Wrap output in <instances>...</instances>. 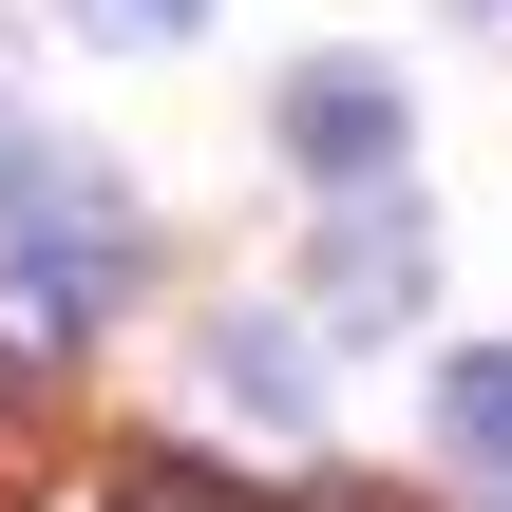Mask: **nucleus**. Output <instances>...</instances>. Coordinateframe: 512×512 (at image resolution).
I'll return each mask as SVG.
<instances>
[{"instance_id":"obj_8","label":"nucleus","mask_w":512,"mask_h":512,"mask_svg":"<svg viewBox=\"0 0 512 512\" xmlns=\"http://www.w3.org/2000/svg\"><path fill=\"white\" fill-rule=\"evenodd\" d=\"M114 512H228V494H190V475H133V494H114Z\"/></svg>"},{"instance_id":"obj_4","label":"nucleus","mask_w":512,"mask_h":512,"mask_svg":"<svg viewBox=\"0 0 512 512\" xmlns=\"http://www.w3.org/2000/svg\"><path fill=\"white\" fill-rule=\"evenodd\" d=\"M209 399H228V418H266V437H304V418H323L304 323H209Z\"/></svg>"},{"instance_id":"obj_1","label":"nucleus","mask_w":512,"mask_h":512,"mask_svg":"<svg viewBox=\"0 0 512 512\" xmlns=\"http://www.w3.org/2000/svg\"><path fill=\"white\" fill-rule=\"evenodd\" d=\"M133 266H152V247H133L114 171H19V190H0V342H19V361H57V323H95Z\"/></svg>"},{"instance_id":"obj_3","label":"nucleus","mask_w":512,"mask_h":512,"mask_svg":"<svg viewBox=\"0 0 512 512\" xmlns=\"http://www.w3.org/2000/svg\"><path fill=\"white\" fill-rule=\"evenodd\" d=\"M285 152H304L323 190H361V171H399V76H361V57H323V76L285 95Z\"/></svg>"},{"instance_id":"obj_5","label":"nucleus","mask_w":512,"mask_h":512,"mask_svg":"<svg viewBox=\"0 0 512 512\" xmlns=\"http://www.w3.org/2000/svg\"><path fill=\"white\" fill-rule=\"evenodd\" d=\"M437 437H456L475 475H512V342H475V361L437 380Z\"/></svg>"},{"instance_id":"obj_7","label":"nucleus","mask_w":512,"mask_h":512,"mask_svg":"<svg viewBox=\"0 0 512 512\" xmlns=\"http://www.w3.org/2000/svg\"><path fill=\"white\" fill-rule=\"evenodd\" d=\"M285 512H418V494H361V475H304Z\"/></svg>"},{"instance_id":"obj_6","label":"nucleus","mask_w":512,"mask_h":512,"mask_svg":"<svg viewBox=\"0 0 512 512\" xmlns=\"http://www.w3.org/2000/svg\"><path fill=\"white\" fill-rule=\"evenodd\" d=\"M57 19H76V38H114V57H171L209 0H57Z\"/></svg>"},{"instance_id":"obj_2","label":"nucleus","mask_w":512,"mask_h":512,"mask_svg":"<svg viewBox=\"0 0 512 512\" xmlns=\"http://www.w3.org/2000/svg\"><path fill=\"white\" fill-rule=\"evenodd\" d=\"M418 266H437V228H418V190H399V171L323 190V304H342V323H399V304H418Z\"/></svg>"}]
</instances>
